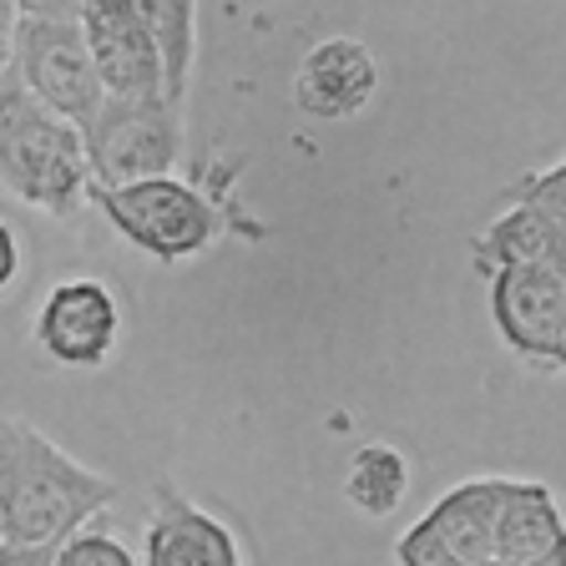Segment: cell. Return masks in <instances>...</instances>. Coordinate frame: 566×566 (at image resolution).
Returning a JSON list of instances; mask_svg holds the SVG:
<instances>
[{
  "instance_id": "17",
  "label": "cell",
  "mask_w": 566,
  "mask_h": 566,
  "mask_svg": "<svg viewBox=\"0 0 566 566\" xmlns=\"http://www.w3.org/2000/svg\"><path fill=\"white\" fill-rule=\"evenodd\" d=\"M86 0H15V11L31 21H76Z\"/></svg>"
},
{
  "instance_id": "14",
  "label": "cell",
  "mask_w": 566,
  "mask_h": 566,
  "mask_svg": "<svg viewBox=\"0 0 566 566\" xmlns=\"http://www.w3.org/2000/svg\"><path fill=\"white\" fill-rule=\"evenodd\" d=\"M127 6L153 35L163 56V96L177 106L188 96L192 56H198V0H127Z\"/></svg>"
},
{
  "instance_id": "4",
  "label": "cell",
  "mask_w": 566,
  "mask_h": 566,
  "mask_svg": "<svg viewBox=\"0 0 566 566\" xmlns=\"http://www.w3.org/2000/svg\"><path fill=\"white\" fill-rule=\"evenodd\" d=\"M86 198L102 208V218L142 248L157 263H182L212 243L218 233V212L198 188L167 177H142V182H122V188H86Z\"/></svg>"
},
{
  "instance_id": "18",
  "label": "cell",
  "mask_w": 566,
  "mask_h": 566,
  "mask_svg": "<svg viewBox=\"0 0 566 566\" xmlns=\"http://www.w3.org/2000/svg\"><path fill=\"white\" fill-rule=\"evenodd\" d=\"M21 273V238H15V228L0 218V294L11 289V279Z\"/></svg>"
},
{
  "instance_id": "19",
  "label": "cell",
  "mask_w": 566,
  "mask_h": 566,
  "mask_svg": "<svg viewBox=\"0 0 566 566\" xmlns=\"http://www.w3.org/2000/svg\"><path fill=\"white\" fill-rule=\"evenodd\" d=\"M56 546H25V542H0V566H51Z\"/></svg>"
},
{
  "instance_id": "12",
  "label": "cell",
  "mask_w": 566,
  "mask_h": 566,
  "mask_svg": "<svg viewBox=\"0 0 566 566\" xmlns=\"http://www.w3.org/2000/svg\"><path fill=\"white\" fill-rule=\"evenodd\" d=\"M516 263H546V269H566V218L546 212L536 202L516 198L481 238H475V269H516Z\"/></svg>"
},
{
  "instance_id": "10",
  "label": "cell",
  "mask_w": 566,
  "mask_h": 566,
  "mask_svg": "<svg viewBox=\"0 0 566 566\" xmlns=\"http://www.w3.org/2000/svg\"><path fill=\"white\" fill-rule=\"evenodd\" d=\"M379 92V61L365 41L354 35H329L318 41L294 76V102L314 122H349L359 117Z\"/></svg>"
},
{
  "instance_id": "6",
  "label": "cell",
  "mask_w": 566,
  "mask_h": 566,
  "mask_svg": "<svg viewBox=\"0 0 566 566\" xmlns=\"http://www.w3.org/2000/svg\"><path fill=\"white\" fill-rule=\"evenodd\" d=\"M495 491L501 475L460 481L424 511L400 542V566H495Z\"/></svg>"
},
{
  "instance_id": "11",
  "label": "cell",
  "mask_w": 566,
  "mask_h": 566,
  "mask_svg": "<svg viewBox=\"0 0 566 566\" xmlns=\"http://www.w3.org/2000/svg\"><path fill=\"white\" fill-rule=\"evenodd\" d=\"M142 566H243L233 531L202 506H192L172 481L153 485V526Z\"/></svg>"
},
{
  "instance_id": "2",
  "label": "cell",
  "mask_w": 566,
  "mask_h": 566,
  "mask_svg": "<svg viewBox=\"0 0 566 566\" xmlns=\"http://www.w3.org/2000/svg\"><path fill=\"white\" fill-rule=\"evenodd\" d=\"M0 182L51 218H76L92 188L82 132L46 112L6 71H0Z\"/></svg>"
},
{
  "instance_id": "7",
  "label": "cell",
  "mask_w": 566,
  "mask_h": 566,
  "mask_svg": "<svg viewBox=\"0 0 566 566\" xmlns=\"http://www.w3.org/2000/svg\"><path fill=\"white\" fill-rule=\"evenodd\" d=\"M485 279H491V318L506 349L542 369L566 365V269L516 263Z\"/></svg>"
},
{
  "instance_id": "22",
  "label": "cell",
  "mask_w": 566,
  "mask_h": 566,
  "mask_svg": "<svg viewBox=\"0 0 566 566\" xmlns=\"http://www.w3.org/2000/svg\"><path fill=\"white\" fill-rule=\"evenodd\" d=\"M0 542H6V526H0Z\"/></svg>"
},
{
  "instance_id": "21",
  "label": "cell",
  "mask_w": 566,
  "mask_h": 566,
  "mask_svg": "<svg viewBox=\"0 0 566 566\" xmlns=\"http://www.w3.org/2000/svg\"><path fill=\"white\" fill-rule=\"evenodd\" d=\"M506 566H566V546H556V552H542V556H531V562H506Z\"/></svg>"
},
{
  "instance_id": "16",
  "label": "cell",
  "mask_w": 566,
  "mask_h": 566,
  "mask_svg": "<svg viewBox=\"0 0 566 566\" xmlns=\"http://www.w3.org/2000/svg\"><path fill=\"white\" fill-rule=\"evenodd\" d=\"M51 566H137L132 552L117 542V536H106V531H71L66 542L56 546Z\"/></svg>"
},
{
  "instance_id": "20",
  "label": "cell",
  "mask_w": 566,
  "mask_h": 566,
  "mask_svg": "<svg viewBox=\"0 0 566 566\" xmlns=\"http://www.w3.org/2000/svg\"><path fill=\"white\" fill-rule=\"evenodd\" d=\"M15 21H21V11H15V0H0V71L11 66V41H15Z\"/></svg>"
},
{
  "instance_id": "1",
  "label": "cell",
  "mask_w": 566,
  "mask_h": 566,
  "mask_svg": "<svg viewBox=\"0 0 566 566\" xmlns=\"http://www.w3.org/2000/svg\"><path fill=\"white\" fill-rule=\"evenodd\" d=\"M106 506H117V481L82 465L46 430L0 415V526L6 542L61 546Z\"/></svg>"
},
{
  "instance_id": "5",
  "label": "cell",
  "mask_w": 566,
  "mask_h": 566,
  "mask_svg": "<svg viewBox=\"0 0 566 566\" xmlns=\"http://www.w3.org/2000/svg\"><path fill=\"white\" fill-rule=\"evenodd\" d=\"M6 76H15L35 102L56 112L61 122H71V127H86L106 96L76 21H31V15H21Z\"/></svg>"
},
{
  "instance_id": "8",
  "label": "cell",
  "mask_w": 566,
  "mask_h": 566,
  "mask_svg": "<svg viewBox=\"0 0 566 566\" xmlns=\"http://www.w3.org/2000/svg\"><path fill=\"white\" fill-rule=\"evenodd\" d=\"M122 339L117 294L102 279H61L35 308V344L66 369H96Z\"/></svg>"
},
{
  "instance_id": "13",
  "label": "cell",
  "mask_w": 566,
  "mask_h": 566,
  "mask_svg": "<svg viewBox=\"0 0 566 566\" xmlns=\"http://www.w3.org/2000/svg\"><path fill=\"white\" fill-rule=\"evenodd\" d=\"M556 546H566V526L552 485L501 481V491H495V566L531 562V556L556 552Z\"/></svg>"
},
{
  "instance_id": "3",
  "label": "cell",
  "mask_w": 566,
  "mask_h": 566,
  "mask_svg": "<svg viewBox=\"0 0 566 566\" xmlns=\"http://www.w3.org/2000/svg\"><path fill=\"white\" fill-rule=\"evenodd\" d=\"M82 132L92 188L167 177L182 157V117L167 96H102Z\"/></svg>"
},
{
  "instance_id": "9",
  "label": "cell",
  "mask_w": 566,
  "mask_h": 566,
  "mask_svg": "<svg viewBox=\"0 0 566 566\" xmlns=\"http://www.w3.org/2000/svg\"><path fill=\"white\" fill-rule=\"evenodd\" d=\"M76 25L106 96H163V56L127 0H86Z\"/></svg>"
},
{
  "instance_id": "15",
  "label": "cell",
  "mask_w": 566,
  "mask_h": 566,
  "mask_svg": "<svg viewBox=\"0 0 566 566\" xmlns=\"http://www.w3.org/2000/svg\"><path fill=\"white\" fill-rule=\"evenodd\" d=\"M405 491H410V460L395 446H359L349 460V475H344V501L365 516H389L400 511Z\"/></svg>"
}]
</instances>
